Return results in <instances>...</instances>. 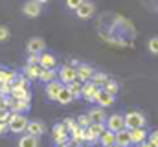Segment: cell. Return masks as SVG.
<instances>
[{"mask_svg": "<svg viewBox=\"0 0 158 147\" xmlns=\"http://www.w3.org/2000/svg\"><path fill=\"white\" fill-rule=\"evenodd\" d=\"M123 116H125V129H129V131L147 127V121L149 120H147V116L142 110H129Z\"/></svg>", "mask_w": 158, "mask_h": 147, "instance_id": "obj_1", "label": "cell"}, {"mask_svg": "<svg viewBox=\"0 0 158 147\" xmlns=\"http://www.w3.org/2000/svg\"><path fill=\"white\" fill-rule=\"evenodd\" d=\"M28 123H30V120L26 118V114L11 112V118H9V121H7V127H9V132H13V134H22V132H26Z\"/></svg>", "mask_w": 158, "mask_h": 147, "instance_id": "obj_2", "label": "cell"}, {"mask_svg": "<svg viewBox=\"0 0 158 147\" xmlns=\"http://www.w3.org/2000/svg\"><path fill=\"white\" fill-rule=\"evenodd\" d=\"M20 9H22V15H24V17H28V19H37V17L42 15L44 6L39 4V2H35V0H26Z\"/></svg>", "mask_w": 158, "mask_h": 147, "instance_id": "obj_3", "label": "cell"}, {"mask_svg": "<svg viewBox=\"0 0 158 147\" xmlns=\"http://www.w3.org/2000/svg\"><path fill=\"white\" fill-rule=\"evenodd\" d=\"M76 13V17H77L79 20H86V19H92L94 15H96V4L92 2V0H85L81 6H79L77 9L74 11Z\"/></svg>", "mask_w": 158, "mask_h": 147, "instance_id": "obj_4", "label": "cell"}, {"mask_svg": "<svg viewBox=\"0 0 158 147\" xmlns=\"http://www.w3.org/2000/svg\"><path fill=\"white\" fill-rule=\"evenodd\" d=\"M94 103H96L98 107H101V109H109V107H112V105L116 103V96H112V94H109L107 90L99 88L98 94H96V98H94Z\"/></svg>", "mask_w": 158, "mask_h": 147, "instance_id": "obj_5", "label": "cell"}, {"mask_svg": "<svg viewBox=\"0 0 158 147\" xmlns=\"http://www.w3.org/2000/svg\"><path fill=\"white\" fill-rule=\"evenodd\" d=\"M105 125H107V129L109 131H112V132H119L121 129H125V116L123 114H110L109 118H107V121H105Z\"/></svg>", "mask_w": 158, "mask_h": 147, "instance_id": "obj_6", "label": "cell"}, {"mask_svg": "<svg viewBox=\"0 0 158 147\" xmlns=\"http://www.w3.org/2000/svg\"><path fill=\"white\" fill-rule=\"evenodd\" d=\"M76 79H77V70L72 65H61V68H59V81L63 85H68V83H72Z\"/></svg>", "mask_w": 158, "mask_h": 147, "instance_id": "obj_7", "label": "cell"}, {"mask_svg": "<svg viewBox=\"0 0 158 147\" xmlns=\"http://www.w3.org/2000/svg\"><path fill=\"white\" fill-rule=\"evenodd\" d=\"M26 52L28 53H35V55H40L46 52V42L42 37H31L26 44Z\"/></svg>", "mask_w": 158, "mask_h": 147, "instance_id": "obj_8", "label": "cell"}, {"mask_svg": "<svg viewBox=\"0 0 158 147\" xmlns=\"http://www.w3.org/2000/svg\"><path fill=\"white\" fill-rule=\"evenodd\" d=\"M46 88H44V92H46V98L50 99V101H57V96L61 94V90L64 88V85L59 81V79H55V81H52V83H48V85H44Z\"/></svg>", "mask_w": 158, "mask_h": 147, "instance_id": "obj_9", "label": "cell"}, {"mask_svg": "<svg viewBox=\"0 0 158 147\" xmlns=\"http://www.w3.org/2000/svg\"><path fill=\"white\" fill-rule=\"evenodd\" d=\"M76 70H77V81H81V83L92 81V75L96 72V68L92 65H88V63H79V66Z\"/></svg>", "mask_w": 158, "mask_h": 147, "instance_id": "obj_10", "label": "cell"}, {"mask_svg": "<svg viewBox=\"0 0 158 147\" xmlns=\"http://www.w3.org/2000/svg\"><path fill=\"white\" fill-rule=\"evenodd\" d=\"M98 90H99V86H98V85H94L92 81H86V83H83L81 98H83L85 101H88V103H94V98H96Z\"/></svg>", "mask_w": 158, "mask_h": 147, "instance_id": "obj_11", "label": "cell"}, {"mask_svg": "<svg viewBox=\"0 0 158 147\" xmlns=\"http://www.w3.org/2000/svg\"><path fill=\"white\" fill-rule=\"evenodd\" d=\"M86 114H88V118L92 120V123H105L107 121V112H105V109H101V107H90V109L86 110Z\"/></svg>", "mask_w": 158, "mask_h": 147, "instance_id": "obj_12", "label": "cell"}, {"mask_svg": "<svg viewBox=\"0 0 158 147\" xmlns=\"http://www.w3.org/2000/svg\"><path fill=\"white\" fill-rule=\"evenodd\" d=\"M40 70H42V68H40L39 65H24L22 70H20V74H22L26 79H30V81H39Z\"/></svg>", "mask_w": 158, "mask_h": 147, "instance_id": "obj_13", "label": "cell"}, {"mask_svg": "<svg viewBox=\"0 0 158 147\" xmlns=\"http://www.w3.org/2000/svg\"><path fill=\"white\" fill-rule=\"evenodd\" d=\"M26 132H28V134H31V136H37V138H40V136L46 132V127H44V123H42L40 120H30Z\"/></svg>", "mask_w": 158, "mask_h": 147, "instance_id": "obj_14", "label": "cell"}, {"mask_svg": "<svg viewBox=\"0 0 158 147\" xmlns=\"http://www.w3.org/2000/svg\"><path fill=\"white\" fill-rule=\"evenodd\" d=\"M129 132H131V142H132V145L143 144V142H147V138H149V131H147L145 127H142V129H132V131H129Z\"/></svg>", "mask_w": 158, "mask_h": 147, "instance_id": "obj_15", "label": "cell"}, {"mask_svg": "<svg viewBox=\"0 0 158 147\" xmlns=\"http://www.w3.org/2000/svg\"><path fill=\"white\" fill-rule=\"evenodd\" d=\"M17 147H40V138L37 136H31V134H22L20 138H19V144Z\"/></svg>", "mask_w": 158, "mask_h": 147, "instance_id": "obj_16", "label": "cell"}, {"mask_svg": "<svg viewBox=\"0 0 158 147\" xmlns=\"http://www.w3.org/2000/svg\"><path fill=\"white\" fill-rule=\"evenodd\" d=\"M55 79H59V70H55V68H42L40 70V75H39L40 83L48 85V83H52Z\"/></svg>", "mask_w": 158, "mask_h": 147, "instance_id": "obj_17", "label": "cell"}, {"mask_svg": "<svg viewBox=\"0 0 158 147\" xmlns=\"http://www.w3.org/2000/svg\"><path fill=\"white\" fill-rule=\"evenodd\" d=\"M39 66L40 68H55V66H57V57H55L52 52H44V53H40Z\"/></svg>", "mask_w": 158, "mask_h": 147, "instance_id": "obj_18", "label": "cell"}, {"mask_svg": "<svg viewBox=\"0 0 158 147\" xmlns=\"http://www.w3.org/2000/svg\"><path fill=\"white\" fill-rule=\"evenodd\" d=\"M116 145H119V147H132L129 129H121L119 132H116Z\"/></svg>", "mask_w": 158, "mask_h": 147, "instance_id": "obj_19", "label": "cell"}, {"mask_svg": "<svg viewBox=\"0 0 158 147\" xmlns=\"http://www.w3.org/2000/svg\"><path fill=\"white\" fill-rule=\"evenodd\" d=\"M101 147H110L116 144V132H112V131H105L101 136H99V142H98Z\"/></svg>", "mask_w": 158, "mask_h": 147, "instance_id": "obj_20", "label": "cell"}, {"mask_svg": "<svg viewBox=\"0 0 158 147\" xmlns=\"http://www.w3.org/2000/svg\"><path fill=\"white\" fill-rule=\"evenodd\" d=\"M11 98L15 99V101H31V92L30 90H26V88H15L13 86V92H11Z\"/></svg>", "mask_w": 158, "mask_h": 147, "instance_id": "obj_21", "label": "cell"}, {"mask_svg": "<svg viewBox=\"0 0 158 147\" xmlns=\"http://www.w3.org/2000/svg\"><path fill=\"white\" fill-rule=\"evenodd\" d=\"M70 142H72V145H77V147L83 145L85 144V129L77 127L74 132H70Z\"/></svg>", "mask_w": 158, "mask_h": 147, "instance_id": "obj_22", "label": "cell"}, {"mask_svg": "<svg viewBox=\"0 0 158 147\" xmlns=\"http://www.w3.org/2000/svg\"><path fill=\"white\" fill-rule=\"evenodd\" d=\"M57 103H59V105H70V103H74V96H72V92L66 88V85H64V88L61 90V94L57 96Z\"/></svg>", "mask_w": 158, "mask_h": 147, "instance_id": "obj_23", "label": "cell"}, {"mask_svg": "<svg viewBox=\"0 0 158 147\" xmlns=\"http://www.w3.org/2000/svg\"><path fill=\"white\" fill-rule=\"evenodd\" d=\"M109 79H110V77H109V74H105L103 70H96L94 75H92V83H94V85H98L99 88H103V86H105V83H107Z\"/></svg>", "mask_w": 158, "mask_h": 147, "instance_id": "obj_24", "label": "cell"}, {"mask_svg": "<svg viewBox=\"0 0 158 147\" xmlns=\"http://www.w3.org/2000/svg\"><path fill=\"white\" fill-rule=\"evenodd\" d=\"M66 88H68V90L72 92V96H74V99H79V98H81V92H83V83L76 79V81H72V83H68V85H66Z\"/></svg>", "mask_w": 158, "mask_h": 147, "instance_id": "obj_25", "label": "cell"}, {"mask_svg": "<svg viewBox=\"0 0 158 147\" xmlns=\"http://www.w3.org/2000/svg\"><path fill=\"white\" fill-rule=\"evenodd\" d=\"M31 109V101H15V105L11 107V112H17V114H26L28 110Z\"/></svg>", "mask_w": 158, "mask_h": 147, "instance_id": "obj_26", "label": "cell"}, {"mask_svg": "<svg viewBox=\"0 0 158 147\" xmlns=\"http://www.w3.org/2000/svg\"><path fill=\"white\" fill-rule=\"evenodd\" d=\"M17 75H19V74L2 68V70H0V85H2V83H9V85H13L15 79H17Z\"/></svg>", "mask_w": 158, "mask_h": 147, "instance_id": "obj_27", "label": "cell"}, {"mask_svg": "<svg viewBox=\"0 0 158 147\" xmlns=\"http://www.w3.org/2000/svg\"><path fill=\"white\" fill-rule=\"evenodd\" d=\"M103 90H107V92H109V94H112V96H118V92H119V83H118V81H114V79H109V81L105 83Z\"/></svg>", "mask_w": 158, "mask_h": 147, "instance_id": "obj_28", "label": "cell"}, {"mask_svg": "<svg viewBox=\"0 0 158 147\" xmlns=\"http://www.w3.org/2000/svg\"><path fill=\"white\" fill-rule=\"evenodd\" d=\"M30 85H31V81H30V79H26L22 74H19V75H17V79H15V83H13V86H15V88H26V90H30Z\"/></svg>", "mask_w": 158, "mask_h": 147, "instance_id": "obj_29", "label": "cell"}, {"mask_svg": "<svg viewBox=\"0 0 158 147\" xmlns=\"http://www.w3.org/2000/svg\"><path fill=\"white\" fill-rule=\"evenodd\" d=\"M76 121H77V125L81 129H88L90 125H92V120L88 118V114L85 112V114H79L77 118H76Z\"/></svg>", "mask_w": 158, "mask_h": 147, "instance_id": "obj_30", "label": "cell"}, {"mask_svg": "<svg viewBox=\"0 0 158 147\" xmlns=\"http://www.w3.org/2000/svg\"><path fill=\"white\" fill-rule=\"evenodd\" d=\"M147 52L151 55H158V35L156 37H151L147 40Z\"/></svg>", "mask_w": 158, "mask_h": 147, "instance_id": "obj_31", "label": "cell"}, {"mask_svg": "<svg viewBox=\"0 0 158 147\" xmlns=\"http://www.w3.org/2000/svg\"><path fill=\"white\" fill-rule=\"evenodd\" d=\"M88 129L92 131V134H94V136H98V138H99V136L107 131V125H105V123H92Z\"/></svg>", "mask_w": 158, "mask_h": 147, "instance_id": "obj_32", "label": "cell"}, {"mask_svg": "<svg viewBox=\"0 0 158 147\" xmlns=\"http://www.w3.org/2000/svg\"><path fill=\"white\" fill-rule=\"evenodd\" d=\"M83 2H85V0H64V7H66L68 11H76Z\"/></svg>", "mask_w": 158, "mask_h": 147, "instance_id": "obj_33", "label": "cell"}, {"mask_svg": "<svg viewBox=\"0 0 158 147\" xmlns=\"http://www.w3.org/2000/svg\"><path fill=\"white\" fill-rule=\"evenodd\" d=\"M9 37H11V30H9V26H0V42L9 40Z\"/></svg>", "mask_w": 158, "mask_h": 147, "instance_id": "obj_34", "label": "cell"}, {"mask_svg": "<svg viewBox=\"0 0 158 147\" xmlns=\"http://www.w3.org/2000/svg\"><path fill=\"white\" fill-rule=\"evenodd\" d=\"M64 125H66V129H68V132H74L76 129H77L79 125H77V121H76V118H66L64 121H63Z\"/></svg>", "mask_w": 158, "mask_h": 147, "instance_id": "obj_35", "label": "cell"}, {"mask_svg": "<svg viewBox=\"0 0 158 147\" xmlns=\"http://www.w3.org/2000/svg\"><path fill=\"white\" fill-rule=\"evenodd\" d=\"M11 118V110L9 109H2L0 107V123H7Z\"/></svg>", "mask_w": 158, "mask_h": 147, "instance_id": "obj_36", "label": "cell"}, {"mask_svg": "<svg viewBox=\"0 0 158 147\" xmlns=\"http://www.w3.org/2000/svg\"><path fill=\"white\" fill-rule=\"evenodd\" d=\"M11 92H13V85H9V83H2L0 85V94L2 96H11Z\"/></svg>", "mask_w": 158, "mask_h": 147, "instance_id": "obj_37", "label": "cell"}, {"mask_svg": "<svg viewBox=\"0 0 158 147\" xmlns=\"http://www.w3.org/2000/svg\"><path fill=\"white\" fill-rule=\"evenodd\" d=\"M39 63H40V55L28 53V57H26V65H39Z\"/></svg>", "mask_w": 158, "mask_h": 147, "instance_id": "obj_38", "label": "cell"}, {"mask_svg": "<svg viewBox=\"0 0 158 147\" xmlns=\"http://www.w3.org/2000/svg\"><path fill=\"white\" fill-rule=\"evenodd\" d=\"M147 142H151L153 145L158 147V129H155V131H151V132H149V138H147Z\"/></svg>", "mask_w": 158, "mask_h": 147, "instance_id": "obj_39", "label": "cell"}, {"mask_svg": "<svg viewBox=\"0 0 158 147\" xmlns=\"http://www.w3.org/2000/svg\"><path fill=\"white\" fill-rule=\"evenodd\" d=\"M6 132H9V127H7V123H0V136H4Z\"/></svg>", "mask_w": 158, "mask_h": 147, "instance_id": "obj_40", "label": "cell"}, {"mask_svg": "<svg viewBox=\"0 0 158 147\" xmlns=\"http://www.w3.org/2000/svg\"><path fill=\"white\" fill-rule=\"evenodd\" d=\"M68 65H72L74 68H77V66H79V61H77V59H72V61H70Z\"/></svg>", "mask_w": 158, "mask_h": 147, "instance_id": "obj_41", "label": "cell"}, {"mask_svg": "<svg viewBox=\"0 0 158 147\" xmlns=\"http://www.w3.org/2000/svg\"><path fill=\"white\" fill-rule=\"evenodd\" d=\"M35 2H39V4H42V6H44V4H48L50 0H35Z\"/></svg>", "mask_w": 158, "mask_h": 147, "instance_id": "obj_42", "label": "cell"}, {"mask_svg": "<svg viewBox=\"0 0 158 147\" xmlns=\"http://www.w3.org/2000/svg\"><path fill=\"white\" fill-rule=\"evenodd\" d=\"M81 147H94V145H90V144H83Z\"/></svg>", "mask_w": 158, "mask_h": 147, "instance_id": "obj_43", "label": "cell"}, {"mask_svg": "<svg viewBox=\"0 0 158 147\" xmlns=\"http://www.w3.org/2000/svg\"><path fill=\"white\" fill-rule=\"evenodd\" d=\"M2 99H4V96H2V94H0V107H2Z\"/></svg>", "mask_w": 158, "mask_h": 147, "instance_id": "obj_44", "label": "cell"}, {"mask_svg": "<svg viewBox=\"0 0 158 147\" xmlns=\"http://www.w3.org/2000/svg\"><path fill=\"white\" fill-rule=\"evenodd\" d=\"M110 147H119V145H116V144H114V145H110Z\"/></svg>", "mask_w": 158, "mask_h": 147, "instance_id": "obj_45", "label": "cell"}, {"mask_svg": "<svg viewBox=\"0 0 158 147\" xmlns=\"http://www.w3.org/2000/svg\"><path fill=\"white\" fill-rule=\"evenodd\" d=\"M70 147H77V145H70Z\"/></svg>", "mask_w": 158, "mask_h": 147, "instance_id": "obj_46", "label": "cell"}, {"mask_svg": "<svg viewBox=\"0 0 158 147\" xmlns=\"http://www.w3.org/2000/svg\"><path fill=\"white\" fill-rule=\"evenodd\" d=\"M0 70H2V66H0Z\"/></svg>", "mask_w": 158, "mask_h": 147, "instance_id": "obj_47", "label": "cell"}]
</instances>
